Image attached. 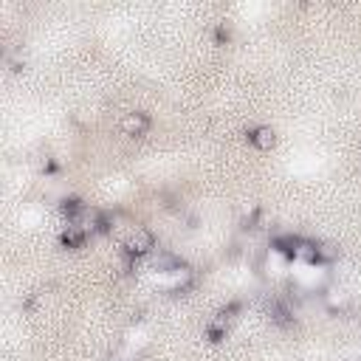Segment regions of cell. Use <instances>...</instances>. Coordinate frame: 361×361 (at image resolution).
<instances>
[{"label": "cell", "instance_id": "obj_1", "mask_svg": "<svg viewBox=\"0 0 361 361\" xmlns=\"http://www.w3.org/2000/svg\"><path fill=\"white\" fill-rule=\"evenodd\" d=\"M124 254L130 259H138V257H149L155 251V234L144 226H133L127 234H124Z\"/></svg>", "mask_w": 361, "mask_h": 361}, {"label": "cell", "instance_id": "obj_2", "mask_svg": "<svg viewBox=\"0 0 361 361\" xmlns=\"http://www.w3.org/2000/svg\"><path fill=\"white\" fill-rule=\"evenodd\" d=\"M293 282L302 293H316V288L324 285V265L322 262H296Z\"/></svg>", "mask_w": 361, "mask_h": 361}, {"label": "cell", "instance_id": "obj_3", "mask_svg": "<svg viewBox=\"0 0 361 361\" xmlns=\"http://www.w3.org/2000/svg\"><path fill=\"white\" fill-rule=\"evenodd\" d=\"M147 130H149V116H147L144 110H133V113H127V116L121 118V133H124V135L138 138V135H144Z\"/></svg>", "mask_w": 361, "mask_h": 361}, {"label": "cell", "instance_id": "obj_4", "mask_svg": "<svg viewBox=\"0 0 361 361\" xmlns=\"http://www.w3.org/2000/svg\"><path fill=\"white\" fill-rule=\"evenodd\" d=\"M322 302H324V307H327L330 313H344V310L350 307V293H347L344 288H327V290L322 293Z\"/></svg>", "mask_w": 361, "mask_h": 361}, {"label": "cell", "instance_id": "obj_5", "mask_svg": "<svg viewBox=\"0 0 361 361\" xmlns=\"http://www.w3.org/2000/svg\"><path fill=\"white\" fill-rule=\"evenodd\" d=\"M248 141H251L257 149H271V147H274V141H276V135H274V130H271V127L259 124V127L248 130Z\"/></svg>", "mask_w": 361, "mask_h": 361}, {"label": "cell", "instance_id": "obj_6", "mask_svg": "<svg viewBox=\"0 0 361 361\" xmlns=\"http://www.w3.org/2000/svg\"><path fill=\"white\" fill-rule=\"evenodd\" d=\"M85 237H87V231H85L79 223H68L59 240H62V245H68V248H79V245L85 243Z\"/></svg>", "mask_w": 361, "mask_h": 361}, {"label": "cell", "instance_id": "obj_7", "mask_svg": "<svg viewBox=\"0 0 361 361\" xmlns=\"http://www.w3.org/2000/svg\"><path fill=\"white\" fill-rule=\"evenodd\" d=\"M336 245L333 243H316V259L324 265V262H330V259H336Z\"/></svg>", "mask_w": 361, "mask_h": 361}]
</instances>
